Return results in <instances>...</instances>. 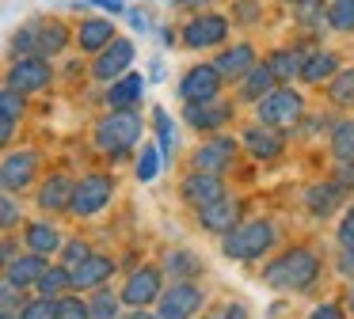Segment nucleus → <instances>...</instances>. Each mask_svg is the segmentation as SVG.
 Listing matches in <instances>:
<instances>
[{
    "instance_id": "nucleus-1",
    "label": "nucleus",
    "mask_w": 354,
    "mask_h": 319,
    "mask_svg": "<svg viewBox=\"0 0 354 319\" xmlns=\"http://www.w3.org/2000/svg\"><path fill=\"white\" fill-rule=\"evenodd\" d=\"M316 278H320V258L308 247H290L282 258H274L263 270V281L278 293H305Z\"/></svg>"
},
{
    "instance_id": "nucleus-2",
    "label": "nucleus",
    "mask_w": 354,
    "mask_h": 319,
    "mask_svg": "<svg viewBox=\"0 0 354 319\" xmlns=\"http://www.w3.org/2000/svg\"><path fill=\"white\" fill-rule=\"evenodd\" d=\"M274 235L278 228L270 220H248V224H236L232 232L221 235V251L225 258H236V262H255L274 247Z\"/></svg>"
},
{
    "instance_id": "nucleus-3",
    "label": "nucleus",
    "mask_w": 354,
    "mask_h": 319,
    "mask_svg": "<svg viewBox=\"0 0 354 319\" xmlns=\"http://www.w3.org/2000/svg\"><path fill=\"white\" fill-rule=\"evenodd\" d=\"M141 129H145V122H141V114L133 106L130 110H111L95 126V148L107 152V156H126L141 141Z\"/></svg>"
},
{
    "instance_id": "nucleus-4",
    "label": "nucleus",
    "mask_w": 354,
    "mask_h": 319,
    "mask_svg": "<svg viewBox=\"0 0 354 319\" xmlns=\"http://www.w3.org/2000/svg\"><path fill=\"white\" fill-rule=\"evenodd\" d=\"M301 110H305V99H301L293 88H274L267 99H259V106H255V114H259L263 126H274V129L297 126Z\"/></svg>"
},
{
    "instance_id": "nucleus-5",
    "label": "nucleus",
    "mask_w": 354,
    "mask_h": 319,
    "mask_svg": "<svg viewBox=\"0 0 354 319\" xmlns=\"http://www.w3.org/2000/svg\"><path fill=\"white\" fill-rule=\"evenodd\" d=\"M111 194H115V179H111V175H84V179L77 182L69 213H77V217H95L100 209H107Z\"/></svg>"
},
{
    "instance_id": "nucleus-6",
    "label": "nucleus",
    "mask_w": 354,
    "mask_h": 319,
    "mask_svg": "<svg viewBox=\"0 0 354 319\" xmlns=\"http://www.w3.org/2000/svg\"><path fill=\"white\" fill-rule=\"evenodd\" d=\"M187 50H209V46H221L229 38V19L217 12H206V15H194L183 30H179Z\"/></svg>"
},
{
    "instance_id": "nucleus-7",
    "label": "nucleus",
    "mask_w": 354,
    "mask_h": 319,
    "mask_svg": "<svg viewBox=\"0 0 354 319\" xmlns=\"http://www.w3.org/2000/svg\"><path fill=\"white\" fill-rule=\"evenodd\" d=\"M232 164H236V141L232 137H209L191 156L194 171H209V175H225Z\"/></svg>"
},
{
    "instance_id": "nucleus-8",
    "label": "nucleus",
    "mask_w": 354,
    "mask_h": 319,
    "mask_svg": "<svg viewBox=\"0 0 354 319\" xmlns=\"http://www.w3.org/2000/svg\"><path fill=\"white\" fill-rule=\"evenodd\" d=\"M202 300H206V293H202V289L194 285L191 278H187V281L179 278L171 289H164L160 300H156V304H160V316H171V319H191L194 311L202 308Z\"/></svg>"
},
{
    "instance_id": "nucleus-9",
    "label": "nucleus",
    "mask_w": 354,
    "mask_h": 319,
    "mask_svg": "<svg viewBox=\"0 0 354 319\" xmlns=\"http://www.w3.org/2000/svg\"><path fill=\"white\" fill-rule=\"evenodd\" d=\"M50 76H54V68H50V57H42V53H31V57H16L8 68V84L19 91H42L50 84Z\"/></svg>"
},
{
    "instance_id": "nucleus-10",
    "label": "nucleus",
    "mask_w": 354,
    "mask_h": 319,
    "mask_svg": "<svg viewBox=\"0 0 354 319\" xmlns=\"http://www.w3.org/2000/svg\"><path fill=\"white\" fill-rule=\"evenodd\" d=\"M133 65V42L130 38H115L107 50L95 53V65H92V76L103 84H115L118 76H126V68Z\"/></svg>"
},
{
    "instance_id": "nucleus-11",
    "label": "nucleus",
    "mask_w": 354,
    "mask_h": 319,
    "mask_svg": "<svg viewBox=\"0 0 354 319\" xmlns=\"http://www.w3.org/2000/svg\"><path fill=\"white\" fill-rule=\"evenodd\" d=\"M221 80L225 76L217 65H194L191 72L179 80V95H183V103H206V99H217Z\"/></svg>"
},
{
    "instance_id": "nucleus-12",
    "label": "nucleus",
    "mask_w": 354,
    "mask_h": 319,
    "mask_svg": "<svg viewBox=\"0 0 354 319\" xmlns=\"http://www.w3.org/2000/svg\"><path fill=\"white\" fill-rule=\"evenodd\" d=\"M240 217H244V205H240V197H217V202H209V205H202L198 209V220H202V228L206 232H214V235H225V232H232V228L240 224Z\"/></svg>"
},
{
    "instance_id": "nucleus-13",
    "label": "nucleus",
    "mask_w": 354,
    "mask_h": 319,
    "mask_svg": "<svg viewBox=\"0 0 354 319\" xmlns=\"http://www.w3.org/2000/svg\"><path fill=\"white\" fill-rule=\"evenodd\" d=\"M160 293H164L160 270H156V266H141V270H133L130 281H126L122 300L130 304V308H149L153 300H160Z\"/></svg>"
},
{
    "instance_id": "nucleus-14",
    "label": "nucleus",
    "mask_w": 354,
    "mask_h": 319,
    "mask_svg": "<svg viewBox=\"0 0 354 319\" xmlns=\"http://www.w3.org/2000/svg\"><path fill=\"white\" fill-rule=\"evenodd\" d=\"M179 197H183L187 205H194V209H202V205H209V202H217V197H225V182H221V175L191 171L183 182H179Z\"/></svg>"
},
{
    "instance_id": "nucleus-15",
    "label": "nucleus",
    "mask_w": 354,
    "mask_h": 319,
    "mask_svg": "<svg viewBox=\"0 0 354 319\" xmlns=\"http://www.w3.org/2000/svg\"><path fill=\"white\" fill-rule=\"evenodd\" d=\"M232 114H236V106H232V103H221V99H206V103H191V106H187L183 118H187V126L214 133V129L229 126Z\"/></svg>"
},
{
    "instance_id": "nucleus-16",
    "label": "nucleus",
    "mask_w": 354,
    "mask_h": 319,
    "mask_svg": "<svg viewBox=\"0 0 354 319\" xmlns=\"http://www.w3.org/2000/svg\"><path fill=\"white\" fill-rule=\"evenodd\" d=\"M39 164H42L39 152H8V156H4V167H0V182H4V190H8V194L24 190L27 182L35 179Z\"/></svg>"
},
{
    "instance_id": "nucleus-17",
    "label": "nucleus",
    "mask_w": 354,
    "mask_h": 319,
    "mask_svg": "<svg viewBox=\"0 0 354 319\" xmlns=\"http://www.w3.org/2000/svg\"><path fill=\"white\" fill-rule=\"evenodd\" d=\"M69 270H73V289H100L103 281H111V273H115V258L88 255L84 262L69 266Z\"/></svg>"
},
{
    "instance_id": "nucleus-18",
    "label": "nucleus",
    "mask_w": 354,
    "mask_h": 319,
    "mask_svg": "<svg viewBox=\"0 0 354 319\" xmlns=\"http://www.w3.org/2000/svg\"><path fill=\"white\" fill-rule=\"evenodd\" d=\"M214 65L221 68L225 80H244V76L255 68V46H252V42H236V46H229V50H225L221 57L214 61Z\"/></svg>"
},
{
    "instance_id": "nucleus-19",
    "label": "nucleus",
    "mask_w": 354,
    "mask_h": 319,
    "mask_svg": "<svg viewBox=\"0 0 354 319\" xmlns=\"http://www.w3.org/2000/svg\"><path fill=\"white\" fill-rule=\"evenodd\" d=\"M42 273H46V255H39V251H31L27 258H12V262H4V281H12L16 289L39 285Z\"/></svg>"
},
{
    "instance_id": "nucleus-20",
    "label": "nucleus",
    "mask_w": 354,
    "mask_h": 319,
    "mask_svg": "<svg viewBox=\"0 0 354 319\" xmlns=\"http://www.w3.org/2000/svg\"><path fill=\"white\" fill-rule=\"evenodd\" d=\"M73 194H77V182L65 179V175H54V179H46V182H42V190H39V209L62 213V209H69V205H73Z\"/></svg>"
},
{
    "instance_id": "nucleus-21",
    "label": "nucleus",
    "mask_w": 354,
    "mask_h": 319,
    "mask_svg": "<svg viewBox=\"0 0 354 319\" xmlns=\"http://www.w3.org/2000/svg\"><path fill=\"white\" fill-rule=\"evenodd\" d=\"M343 182H316V186H308V194H305V205H308V213L313 217H328V213H335L339 209V202H343Z\"/></svg>"
},
{
    "instance_id": "nucleus-22",
    "label": "nucleus",
    "mask_w": 354,
    "mask_h": 319,
    "mask_svg": "<svg viewBox=\"0 0 354 319\" xmlns=\"http://www.w3.org/2000/svg\"><path fill=\"white\" fill-rule=\"evenodd\" d=\"M141 91H145V80H141L138 72H126V76H118V80L111 84L107 106L111 110H130V106L141 103Z\"/></svg>"
},
{
    "instance_id": "nucleus-23",
    "label": "nucleus",
    "mask_w": 354,
    "mask_h": 319,
    "mask_svg": "<svg viewBox=\"0 0 354 319\" xmlns=\"http://www.w3.org/2000/svg\"><path fill=\"white\" fill-rule=\"evenodd\" d=\"M115 42V27H111V19H84L77 30V46L84 53H100L107 50V46Z\"/></svg>"
},
{
    "instance_id": "nucleus-24",
    "label": "nucleus",
    "mask_w": 354,
    "mask_h": 319,
    "mask_svg": "<svg viewBox=\"0 0 354 319\" xmlns=\"http://www.w3.org/2000/svg\"><path fill=\"white\" fill-rule=\"evenodd\" d=\"M244 148L252 152L255 160H274L278 152H282V137L274 133V126H263L259 122V126H252L244 133Z\"/></svg>"
},
{
    "instance_id": "nucleus-25",
    "label": "nucleus",
    "mask_w": 354,
    "mask_h": 319,
    "mask_svg": "<svg viewBox=\"0 0 354 319\" xmlns=\"http://www.w3.org/2000/svg\"><path fill=\"white\" fill-rule=\"evenodd\" d=\"M305 61H308V53L301 50V46H286V50H274V53H270L267 65H270V72L278 76V84H286V80H293V76H301Z\"/></svg>"
},
{
    "instance_id": "nucleus-26",
    "label": "nucleus",
    "mask_w": 354,
    "mask_h": 319,
    "mask_svg": "<svg viewBox=\"0 0 354 319\" xmlns=\"http://www.w3.org/2000/svg\"><path fill=\"white\" fill-rule=\"evenodd\" d=\"M24 95L27 91L12 88V84L0 91V141H12V133H16V118L24 114Z\"/></svg>"
},
{
    "instance_id": "nucleus-27",
    "label": "nucleus",
    "mask_w": 354,
    "mask_h": 319,
    "mask_svg": "<svg viewBox=\"0 0 354 319\" xmlns=\"http://www.w3.org/2000/svg\"><path fill=\"white\" fill-rule=\"evenodd\" d=\"M274 84H278V76L270 72V65L263 61V65H255L252 72L240 80V95L244 99H252V103H259V99H267L270 91H274Z\"/></svg>"
},
{
    "instance_id": "nucleus-28",
    "label": "nucleus",
    "mask_w": 354,
    "mask_h": 319,
    "mask_svg": "<svg viewBox=\"0 0 354 319\" xmlns=\"http://www.w3.org/2000/svg\"><path fill=\"white\" fill-rule=\"evenodd\" d=\"M69 46V27L62 19H42L39 23V53L42 57H57Z\"/></svg>"
},
{
    "instance_id": "nucleus-29",
    "label": "nucleus",
    "mask_w": 354,
    "mask_h": 319,
    "mask_svg": "<svg viewBox=\"0 0 354 319\" xmlns=\"http://www.w3.org/2000/svg\"><path fill=\"white\" fill-rule=\"evenodd\" d=\"M335 72H339V57H335V53L316 50V53H308L305 68H301V80H305V84H324V80H331Z\"/></svg>"
},
{
    "instance_id": "nucleus-30",
    "label": "nucleus",
    "mask_w": 354,
    "mask_h": 319,
    "mask_svg": "<svg viewBox=\"0 0 354 319\" xmlns=\"http://www.w3.org/2000/svg\"><path fill=\"white\" fill-rule=\"evenodd\" d=\"M27 247L39 251V255H54V251H62V235H57L54 224H46V220H35V224H27Z\"/></svg>"
},
{
    "instance_id": "nucleus-31",
    "label": "nucleus",
    "mask_w": 354,
    "mask_h": 319,
    "mask_svg": "<svg viewBox=\"0 0 354 319\" xmlns=\"http://www.w3.org/2000/svg\"><path fill=\"white\" fill-rule=\"evenodd\" d=\"M35 289H39L42 296H54V300H57L65 289H73V270L65 262L62 266H46V273L39 278V285H35Z\"/></svg>"
},
{
    "instance_id": "nucleus-32",
    "label": "nucleus",
    "mask_w": 354,
    "mask_h": 319,
    "mask_svg": "<svg viewBox=\"0 0 354 319\" xmlns=\"http://www.w3.org/2000/svg\"><path fill=\"white\" fill-rule=\"evenodd\" d=\"M39 23L42 19H31L12 35V46H8L12 57H31V53H39Z\"/></svg>"
},
{
    "instance_id": "nucleus-33",
    "label": "nucleus",
    "mask_w": 354,
    "mask_h": 319,
    "mask_svg": "<svg viewBox=\"0 0 354 319\" xmlns=\"http://www.w3.org/2000/svg\"><path fill=\"white\" fill-rule=\"evenodd\" d=\"M328 95H331V103H339V106H354V68H343V72L331 76Z\"/></svg>"
},
{
    "instance_id": "nucleus-34",
    "label": "nucleus",
    "mask_w": 354,
    "mask_h": 319,
    "mask_svg": "<svg viewBox=\"0 0 354 319\" xmlns=\"http://www.w3.org/2000/svg\"><path fill=\"white\" fill-rule=\"evenodd\" d=\"M328 27L339 30V35H351V30H354V0H331Z\"/></svg>"
},
{
    "instance_id": "nucleus-35",
    "label": "nucleus",
    "mask_w": 354,
    "mask_h": 319,
    "mask_svg": "<svg viewBox=\"0 0 354 319\" xmlns=\"http://www.w3.org/2000/svg\"><path fill=\"white\" fill-rule=\"evenodd\" d=\"M164 266H168L171 278H183V281H187V278H194V273H202V262L191 255V251H171Z\"/></svg>"
},
{
    "instance_id": "nucleus-36",
    "label": "nucleus",
    "mask_w": 354,
    "mask_h": 319,
    "mask_svg": "<svg viewBox=\"0 0 354 319\" xmlns=\"http://www.w3.org/2000/svg\"><path fill=\"white\" fill-rule=\"evenodd\" d=\"M331 152L335 160H354V122H339L331 129Z\"/></svg>"
},
{
    "instance_id": "nucleus-37",
    "label": "nucleus",
    "mask_w": 354,
    "mask_h": 319,
    "mask_svg": "<svg viewBox=\"0 0 354 319\" xmlns=\"http://www.w3.org/2000/svg\"><path fill=\"white\" fill-rule=\"evenodd\" d=\"M88 308H92V319H118V296L107 293V289H100V293L88 300Z\"/></svg>"
},
{
    "instance_id": "nucleus-38",
    "label": "nucleus",
    "mask_w": 354,
    "mask_h": 319,
    "mask_svg": "<svg viewBox=\"0 0 354 319\" xmlns=\"http://www.w3.org/2000/svg\"><path fill=\"white\" fill-rule=\"evenodd\" d=\"M19 311H24V319H57V300H54V296H42L39 293L35 300H27Z\"/></svg>"
},
{
    "instance_id": "nucleus-39",
    "label": "nucleus",
    "mask_w": 354,
    "mask_h": 319,
    "mask_svg": "<svg viewBox=\"0 0 354 319\" xmlns=\"http://www.w3.org/2000/svg\"><path fill=\"white\" fill-rule=\"evenodd\" d=\"M160 156H164V152H156L153 144H145V148H141V160H138V167H133L141 182L156 179V171H160Z\"/></svg>"
},
{
    "instance_id": "nucleus-40",
    "label": "nucleus",
    "mask_w": 354,
    "mask_h": 319,
    "mask_svg": "<svg viewBox=\"0 0 354 319\" xmlns=\"http://www.w3.org/2000/svg\"><path fill=\"white\" fill-rule=\"evenodd\" d=\"M57 319H92V308L80 296H57Z\"/></svg>"
},
{
    "instance_id": "nucleus-41",
    "label": "nucleus",
    "mask_w": 354,
    "mask_h": 319,
    "mask_svg": "<svg viewBox=\"0 0 354 319\" xmlns=\"http://www.w3.org/2000/svg\"><path fill=\"white\" fill-rule=\"evenodd\" d=\"M153 122H156V137H160V152H164V156H171V137H176V129H171V122H168V110L156 106Z\"/></svg>"
},
{
    "instance_id": "nucleus-42",
    "label": "nucleus",
    "mask_w": 354,
    "mask_h": 319,
    "mask_svg": "<svg viewBox=\"0 0 354 319\" xmlns=\"http://www.w3.org/2000/svg\"><path fill=\"white\" fill-rule=\"evenodd\" d=\"M259 0H236V4H232V19L236 23H255L259 19Z\"/></svg>"
},
{
    "instance_id": "nucleus-43",
    "label": "nucleus",
    "mask_w": 354,
    "mask_h": 319,
    "mask_svg": "<svg viewBox=\"0 0 354 319\" xmlns=\"http://www.w3.org/2000/svg\"><path fill=\"white\" fill-rule=\"evenodd\" d=\"M88 255H92V251H88V243H80V240H73V243H65V247H62V262H65V266L84 262Z\"/></svg>"
},
{
    "instance_id": "nucleus-44",
    "label": "nucleus",
    "mask_w": 354,
    "mask_h": 319,
    "mask_svg": "<svg viewBox=\"0 0 354 319\" xmlns=\"http://www.w3.org/2000/svg\"><path fill=\"white\" fill-rule=\"evenodd\" d=\"M16 220H19L16 202H12V197H0V224H4V228H12Z\"/></svg>"
},
{
    "instance_id": "nucleus-45",
    "label": "nucleus",
    "mask_w": 354,
    "mask_h": 319,
    "mask_svg": "<svg viewBox=\"0 0 354 319\" xmlns=\"http://www.w3.org/2000/svg\"><path fill=\"white\" fill-rule=\"evenodd\" d=\"M339 243H343V247H351V243H354V205L346 209L343 224H339Z\"/></svg>"
},
{
    "instance_id": "nucleus-46",
    "label": "nucleus",
    "mask_w": 354,
    "mask_h": 319,
    "mask_svg": "<svg viewBox=\"0 0 354 319\" xmlns=\"http://www.w3.org/2000/svg\"><path fill=\"white\" fill-rule=\"evenodd\" d=\"M308 319H343V308L339 304H320V308H313Z\"/></svg>"
},
{
    "instance_id": "nucleus-47",
    "label": "nucleus",
    "mask_w": 354,
    "mask_h": 319,
    "mask_svg": "<svg viewBox=\"0 0 354 319\" xmlns=\"http://www.w3.org/2000/svg\"><path fill=\"white\" fill-rule=\"evenodd\" d=\"M343 186H354V160H339V175H335Z\"/></svg>"
},
{
    "instance_id": "nucleus-48",
    "label": "nucleus",
    "mask_w": 354,
    "mask_h": 319,
    "mask_svg": "<svg viewBox=\"0 0 354 319\" xmlns=\"http://www.w3.org/2000/svg\"><path fill=\"white\" fill-rule=\"evenodd\" d=\"M0 300H4V311H16V285H12V281H4V289H0Z\"/></svg>"
},
{
    "instance_id": "nucleus-49",
    "label": "nucleus",
    "mask_w": 354,
    "mask_h": 319,
    "mask_svg": "<svg viewBox=\"0 0 354 319\" xmlns=\"http://www.w3.org/2000/svg\"><path fill=\"white\" fill-rule=\"evenodd\" d=\"M339 270H343L346 278H351V273H354V243H351V247L343 251V258H339Z\"/></svg>"
},
{
    "instance_id": "nucleus-50",
    "label": "nucleus",
    "mask_w": 354,
    "mask_h": 319,
    "mask_svg": "<svg viewBox=\"0 0 354 319\" xmlns=\"http://www.w3.org/2000/svg\"><path fill=\"white\" fill-rule=\"evenodd\" d=\"M221 319H248V311H244V304H229V308L221 311Z\"/></svg>"
},
{
    "instance_id": "nucleus-51",
    "label": "nucleus",
    "mask_w": 354,
    "mask_h": 319,
    "mask_svg": "<svg viewBox=\"0 0 354 319\" xmlns=\"http://www.w3.org/2000/svg\"><path fill=\"white\" fill-rule=\"evenodd\" d=\"M130 23L138 30H149V19H145V12H130Z\"/></svg>"
},
{
    "instance_id": "nucleus-52",
    "label": "nucleus",
    "mask_w": 354,
    "mask_h": 319,
    "mask_svg": "<svg viewBox=\"0 0 354 319\" xmlns=\"http://www.w3.org/2000/svg\"><path fill=\"white\" fill-rule=\"evenodd\" d=\"M92 4L107 8V12H122V0H92Z\"/></svg>"
},
{
    "instance_id": "nucleus-53",
    "label": "nucleus",
    "mask_w": 354,
    "mask_h": 319,
    "mask_svg": "<svg viewBox=\"0 0 354 319\" xmlns=\"http://www.w3.org/2000/svg\"><path fill=\"white\" fill-rule=\"evenodd\" d=\"M12 258H16V243L4 240V262H12Z\"/></svg>"
},
{
    "instance_id": "nucleus-54",
    "label": "nucleus",
    "mask_w": 354,
    "mask_h": 319,
    "mask_svg": "<svg viewBox=\"0 0 354 319\" xmlns=\"http://www.w3.org/2000/svg\"><path fill=\"white\" fill-rule=\"evenodd\" d=\"M179 8H202V4H209V0H176Z\"/></svg>"
},
{
    "instance_id": "nucleus-55",
    "label": "nucleus",
    "mask_w": 354,
    "mask_h": 319,
    "mask_svg": "<svg viewBox=\"0 0 354 319\" xmlns=\"http://www.w3.org/2000/svg\"><path fill=\"white\" fill-rule=\"evenodd\" d=\"M122 319H153V316H149L145 308H138V311H130V316H122Z\"/></svg>"
},
{
    "instance_id": "nucleus-56",
    "label": "nucleus",
    "mask_w": 354,
    "mask_h": 319,
    "mask_svg": "<svg viewBox=\"0 0 354 319\" xmlns=\"http://www.w3.org/2000/svg\"><path fill=\"white\" fill-rule=\"evenodd\" d=\"M346 304H351V311H354V281H351V289H346Z\"/></svg>"
},
{
    "instance_id": "nucleus-57",
    "label": "nucleus",
    "mask_w": 354,
    "mask_h": 319,
    "mask_svg": "<svg viewBox=\"0 0 354 319\" xmlns=\"http://www.w3.org/2000/svg\"><path fill=\"white\" fill-rule=\"evenodd\" d=\"M282 4H293V8H305V4H313V0H282Z\"/></svg>"
},
{
    "instance_id": "nucleus-58",
    "label": "nucleus",
    "mask_w": 354,
    "mask_h": 319,
    "mask_svg": "<svg viewBox=\"0 0 354 319\" xmlns=\"http://www.w3.org/2000/svg\"><path fill=\"white\" fill-rule=\"evenodd\" d=\"M0 319H24V311H19V316H16V311H4Z\"/></svg>"
},
{
    "instance_id": "nucleus-59",
    "label": "nucleus",
    "mask_w": 354,
    "mask_h": 319,
    "mask_svg": "<svg viewBox=\"0 0 354 319\" xmlns=\"http://www.w3.org/2000/svg\"><path fill=\"white\" fill-rule=\"evenodd\" d=\"M156 319H171V316H156Z\"/></svg>"
},
{
    "instance_id": "nucleus-60",
    "label": "nucleus",
    "mask_w": 354,
    "mask_h": 319,
    "mask_svg": "<svg viewBox=\"0 0 354 319\" xmlns=\"http://www.w3.org/2000/svg\"><path fill=\"white\" fill-rule=\"evenodd\" d=\"M217 319H221V316H217Z\"/></svg>"
}]
</instances>
